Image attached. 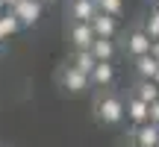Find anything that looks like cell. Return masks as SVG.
I'll use <instances>...</instances> for the list:
<instances>
[{
	"label": "cell",
	"mask_w": 159,
	"mask_h": 147,
	"mask_svg": "<svg viewBox=\"0 0 159 147\" xmlns=\"http://www.w3.org/2000/svg\"><path fill=\"white\" fill-rule=\"evenodd\" d=\"M97 15V0H71V18L74 21H91Z\"/></svg>",
	"instance_id": "obj_11"
},
{
	"label": "cell",
	"mask_w": 159,
	"mask_h": 147,
	"mask_svg": "<svg viewBox=\"0 0 159 147\" xmlns=\"http://www.w3.org/2000/svg\"><path fill=\"white\" fill-rule=\"evenodd\" d=\"M56 79H59V85H62L68 94H85V91L91 88V82H89V74H83V71H77L74 65H62L56 74Z\"/></svg>",
	"instance_id": "obj_2"
},
{
	"label": "cell",
	"mask_w": 159,
	"mask_h": 147,
	"mask_svg": "<svg viewBox=\"0 0 159 147\" xmlns=\"http://www.w3.org/2000/svg\"><path fill=\"white\" fill-rule=\"evenodd\" d=\"M148 121L159 127V100H153V103H150V115H148Z\"/></svg>",
	"instance_id": "obj_18"
},
{
	"label": "cell",
	"mask_w": 159,
	"mask_h": 147,
	"mask_svg": "<svg viewBox=\"0 0 159 147\" xmlns=\"http://www.w3.org/2000/svg\"><path fill=\"white\" fill-rule=\"evenodd\" d=\"M124 112H127V121H130L133 127H139V124H144V121H148V115H150V103H144L142 97L130 94V97L124 100Z\"/></svg>",
	"instance_id": "obj_7"
},
{
	"label": "cell",
	"mask_w": 159,
	"mask_h": 147,
	"mask_svg": "<svg viewBox=\"0 0 159 147\" xmlns=\"http://www.w3.org/2000/svg\"><path fill=\"white\" fill-rule=\"evenodd\" d=\"M71 65H74L77 71H83V74H91V68L97 65V59L91 56V50H74V56H71Z\"/></svg>",
	"instance_id": "obj_15"
},
{
	"label": "cell",
	"mask_w": 159,
	"mask_h": 147,
	"mask_svg": "<svg viewBox=\"0 0 159 147\" xmlns=\"http://www.w3.org/2000/svg\"><path fill=\"white\" fill-rule=\"evenodd\" d=\"M133 68H136V74L142 79H153V74L159 71V59L153 56V53H144V56L133 59Z\"/></svg>",
	"instance_id": "obj_10"
},
{
	"label": "cell",
	"mask_w": 159,
	"mask_h": 147,
	"mask_svg": "<svg viewBox=\"0 0 159 147\" xmlns=\"http://www.w3.org/2000/svg\"><path fill=\"white\" fill-rule=\"evenodd\" d=\"M18 29H24V27H21V21L12 15V9H3V12H0V41L12 38Z\"/></svg>",
	"instance_id": "obj_13"
},
{
	"label": "cell",
	"mask_w": 159,
	"mask_h": 147,
	"mask_svg": "<svg viewBox=\"0 0 159 147\" xmlns=\"http://www.w3.org/2000/svg\"><path fill=\"white\" fill-rule=\"evenodd\" d=\"M3 3H6V9H12V6H15L18 0H3Z\"/></svg>",
	"instance_id": "obj_20"
},
{
	"label": "cell",
	"mask_w": 159,
	"mask_h": 147,
	"mask_svg": "<svg viewBox=\"0 0 159 147\" xmlns=\"http://www.w3.org/2000/svg\"><path fill=\"white\" fill-rule=\"evenodd\" d=\"M89 50H91V56H94L97 62H112V56H115V41L112 38H94V44H91Z\"/></svg>",
	"instance_id": "obj_12"
},
{
	"label": "cell",
	"mask_w": 159,
	"mask_h": 147,
	"mask_svg": "<svg viewBox=\"0 0 159 147\" xmlns=\"http://www.w3.org/2000/svg\"><path fill=\"white\" fill-rule=\"evenodd\" d=\"M97 12H106V15L118 18L124 12V0H97Z\"/></svg>",
	"instance_id": "obj_16"
},
{
	"label": "cell",
	"mask_w": 159,
	"mask_h": 147,
	"mask_svg": "<svg viewBox=\"0 0 159 147\" xmlns=\"http://www.w3.org/2000/svg\"><path fill=\"white\" fill-rule=\"evenodd\" d=\"M144 33H148L150 38H159V15H156V12H150L148 24H144Z\"/></svg>",
	"instance_id": "obj_17"
},
{
	"label": "cell",
	"mask_w": 159,
	"mask_h": 147,
	"mask_svg": "<svg viewBox=\"0 0 159 147\" xmlns=\"http://www.w3.org/2000/svg\"><path fill=\"white\" fill-rule=\"evenodd\" d=\"M94 29H91V21H71V29H68V41L74 50H89L94 44Z\"/></svg>",
	"instance_id": "obj_3"
},
{
	"label": "cell",
	"mask_w": 159,
	"mask_h": 147,
	"mask_svg": "<svg viewBox=\"0 0 159 147\" xmlns=\"http://www.w3.org/2000/svg\"><path fill=\"white\" fill-rule=\"evenodd\" d=\"M150 44H153V38L144 33V27H142V29H133V33H127V38H124V50H127V56H130V59L150 53Z\"/></svg>",
	"instance_id": "obj_5"
},
{
	"label": "cell",
	"mask_w": 159,
	"mask_h": 147,
	"mask_svg": "<svg viewBox=\"0 0 159 147\" xmlns=\"http://www.w3.org/2000/svg\"><path fill=\"white\" fill-rule=\"evenodd\" d=\"M150 53H153V56L159 59V38H153V44H150Z\"/></svg>",
	"instance_id": "obj_19"
},
{
	"label": "cell",
	"mask_w": 159,
	"mask_h": 147,
	"mask_svg": "<svg viewBox=\"0 0 159 147\" xmlns=\"http://www.w3.org/2000/svg\"><path fill=\"white\" fill-rule=\"evenodd\" d=\"M89 82H91V88H109L115 82V65L112 62H97L89 74Z\"/></svg>",
	"instance_id": "obj_8"
},
{
	"label": "cell",
	"mask_w": 159,
	"mask_h": 147,
	"mask_svg": "<svg viewBox=\"0 0 159 147\" xmlns=\"http://www.w3.org/2000/svg\"><path fill=\"white\" fill-rule=\"evenodd\" d=\"M153 82H156V85H159V71H156V74H153Z\"/></svg>",
	"instance_id": "obj_21"
},
{
	"label": "cell",
	"mask_w": 159,
	"mask_h": 147,
	"mask_svg": "<svg viewBox=\"0 0 159 147\" xmlns=\"http://www.w3.org/2000/svg\"><path fill=\"white\" fill-rule=\"evenodd\" d=\"M47 3H53V0H47Z\"/></svg>",
	"instance_id": "obj_24"
},
{
	"label": "cell",
	"mask_w": 159,
	"mask_h": 147,
	"mask_svg": "<svg viewBox=\"0 0 159 147\" xmlns=\"http://www.w3.org/2000/svg\"><path fill=\"white\" fill-rule=\"evenodd\" d=\"M91 112H94V121H97V124H103V127H118L121 121L127 118V112H124V97L115 94V91H106V88H100L94 94Z\"/></svg>",
	"instance_id": "obj_1"
},
{
	"label": "cell",
	"mask_w": 159,
	"mask_h": 147,
	"mask_svg": "<svg viewBox=\"0 0 159 147\" xmlns=\"http://www.w3.org/2000/svg\"><path fill=\"white\" fill-rule=\"evenodd\" d=\"M153 12H156V15H159V3H156V9H153Z\"/></svg>",
	"instance_id": "obj_22"
},
{
	"label": "cell",
	"mask_w": 159,
	"mask_h": 147,
	"mask_svg": "<svg viewBox=\"0 0 159 147\" xmlns=\"http://www.w3.org/2000/svg\"><path fill=\"white\" fill-rule=\"evenodd\" d=\"M91 29H94L97 38H115L118 35V18L106 15V12H97L91 18Z\"/></svg>",
	"instance_id": "obj_9"
},
{
	"label": "cell",
	"mask_w": 159,
	"mask_h": 147,
	"mask_svg": "<svg viewBox=\"0 0 159 147\" xmlns=\"http://www.w3.org/2000/svg\"><path fill=\"white\" fill-rule=\"evenodd\" d=\"M0 50H3V41H0Z\"/></svg>",
	"instance_id": "obj_23"
},
{
	"label": "cell",
	"mask_w": 159,
	"mask_h": 147,
	"mask_svg": "<svg viewBox=\"0 0 159 147\" xmlns=\"http://www.w3.org/2000/svg\"><path fill=\"white\" fill-rule=\"evenodd\" d=\"M156 3H159V0H156Z\"/></svg>",
	"instance_id": "obj_25"
},
{
	"label": "cell",
	"mask_w": 159,
	"mask_h": 147,
	"mask_svg": "<svg viewBox=\"0 0 159 147\" xmlns=\"http://www.w3.org/2000/svg\"><path fill=\"white\" fill-rule=\"evenodd\" d=\"M127 138H130L136 147H159V127L150 124V121H144V124L133 127Z\"/></svg>",
	"instance_id": "obj_6"
},
{
	"label": "cell",
	"mask_w": 159,
	"mask_h": 147,
	"mask_svg": "<svg viewBox=\"0 0 159 147\" xmlns=\"http://www.w3.org/2000/svg\"><path fill=\"white\" fill-rule=\"evenodd\" d=\"M12 15L21 21V27H35L41 18V0H18L12 6Z\"/></svg>",
	"instance_id": "obj_4"
},
{
	"label": "cell",
	"mask_w": 159,
	"mask_h": 147,
	"mask_svg": "<svg viewBox=\"0 0 159 147\" xmlns=\"http://www.w3.org/2000/svg\"><path fill=\"white\" fill-rule=\"evenodd\" d=\"M133 94L142 97L144 103H153V100H159V85L153 82V79H142V77H139V82H136V88H133Z\"/></svg>",
	"instance_id": "obj_14"
}]
</instances>
